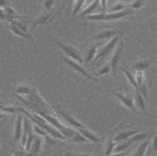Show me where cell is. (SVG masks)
I'll use <instances>...</instances> for the list:
<instances>
[{
  "instance_id": "cell-40",
  "label": "cell",
  "mask_w": 157,
  "mask_h": 156,
  "mask_svg": "<svg viewBox=\"0 0 157 156\" xmlns=\"http://www.w3.org/2000/svg\"><path fill=\"white\" fill-rule=\"evenodd\" d=\"M6 116L5 113L3 112L0 113V119H2V118H4L5 116Z\"/></svg>"
},
{
  "instance_id": "cell-25",
  "label": "cell",
  "mask_w": 157,
  "mask_h": 156,
  "mask_svg": "<svg viewBox=\"0 0 157 156\" xmlns=\"http://www.w3.org/2000/svg\"><path fill=\"white\" fill-rule=\"evenodd\" d=\"M86 1V0H75L73 8V16H75L81 12L82 7L84 6Z\"/></svg>"
},
{
  "instance_id": "cell-29",
  "label": "cell",
  "mask_w": 157,
  "mask_h": 156,
  "mask_svg": "<svg viewBox=\"0 0 157 156\" xmlns=\"http://www.w3.org/2000/svg\"><path fill=\"white\" fill-rule=\"evenodd\" d=\"M135 77L137 85L139 86L145 81L144 73L143 71H135Z\"/></svg>"
},
{
  "instance_id": "cell-23",
  "label": "cell",
  "mask_w": 157,
  "mask_h": 156,
  "mask_svg": "<svg viewBox=\"0 0 157 156\" xmlns=\"http://www.w3.org/2000/svg\"><path fill=\"white\" fill-rule=\"evenodd\" d=\"M100 4H101L100 0H94L86 8L80 12L79 15L81 16H87L92 14L93 12L98 7Z\"/></svg>"
},
{
  "instance_id": "cell-8",
  "label": "cell",
  "mask_w": 157,
  "mask_h": 156,
  "mask_svg": "<svg viewBox=\"0 0 157 156\" xmlns=\"http://www.w3.org/2000/svg\"><path fill=\"white\" fill-rule=\"evenodd\" d=\"M62 59L65 65L75 72L78 73L81 76L90 80L98 82V80L97 79L90 75V73L80 65L81 64L80 63L65 56H62Z\"/></svg>"
},
{
  "instance_id": "cell-2",
  "label": "cell",
  "mask_w": 157,
  "mask_h": 156,
  "mask_svg": "<svg viewBox=\"0 0 157 156\" xmlns=\"http://www.w3.org/2000/svg\"><path fill=\"white\" fill-rule=\"evenodd\" d=\"M41 116L48 123L58 130L67 140H71L76 132V131L75 129L72 127H68L61 122L56 117V115L44 114Z\"/></svg>"
},
{
  "instance_id": "cell-42",
  "label": "cell",
  "mask_w": 157,
  "mask_h": 156,
  "mask_svg": "<svg viewBox=\"0 0 157 156\" xmlns=\"http://www.w3.org/2000/svg\"><path fill=\"white\" fill-rule=\"evenodd\" d=\"M108 2H111V0H108Z\"/></svg>"
},
{
  "instance_id": "cell-33",
  "label": "cell",
  "mask_w": 157,
  "mask_h": 156,
  "mask_svg": "<svg viewBox=\"0 0 157 156\" xmlns=\"http://www.w3.org/2000/svg\"><path fill=\"white\" fill-rule=\"evenodd\" d=\"M17 110L18 109H17L15 107H13V106L4 105L0 111L4 113L13 114L16 112Z\"/></svg>"
},
{
  "instance_id": "cell-6",
  "label": "cell",
  "mask_w": 157,
  "mask_h": 156,
  "mask_svg": "<svg viewBox=\"0 0 157 156\" xmlns=\"http://www.w3.org/2000/svg\"><path fill=\"white\" fill-rule=\"evenodd\" d=\"M121 34H118L114 36L99 51H98L92 62L102 60L109 56L114 51L120 40Z\"/></svg>"
},
{
  "instance_id": "cell-4",
  "label": "cell",
  "mask_w": 157,
  "mask_h": 156,
  "mask_svg": "<svg viewBox=\"0 0 157 156\" xmlns=\"http://www.w3.org/2000/svg\"><path fill=\"white\" fill-rule=\"evenodd\" d=\"M131 12L129 10H125L114 13H103L90 15L86 16L88 20L94 21H109L118 20L123 18L130 14Z\"/></svg>"
},
{
  "instance_id": "cell-18",
  "label": "cell",
  "mask_w": 157,
  "mask_h": 156,
  "mask_svg": "<svg viewBox=\"0 0 157 156\" xmlns=\"http://www.w3.org/2000/svg\"><path fill=\"white\" fill-rule=\"evenodd\" d=\"M76 130L84 136L89 142H92L93 143H98L99 142L100 138L98 136L87 127L85 128H79L76 129Z\"/></svg>"
},
{
  "instance_id": "cell-16",
  "label": "cell",
  "mask_w": 157,
  "mask_h": 156,
  "mask_svg": "<svg viewBox=\"0 0 157 156\" xmlns=\"http://www.w3.org/2000/svg\"><path fill=\"white\" fill-rule=\"evenodd\" d=\"M23 118L21 114H19L17 118L14 131V141L17 143L20 141L23 133Z\"/></svg>"
},
{
  "instance_id": "cell-12",
  "label": "cell",
  "mask_w": 157,
  "mask_h": 156,
  "mask_svg": "<svg viewBox=\"0 0 157 156\" xmlns=\"http://www.w3.org/2000/svg\"><path fill=\"white\" fill-rule=\"evenodd\" d=\"M134 102L137 111L146 112L147 100L138 90L135 89L133 94Z\"/></svg>"
},
{
  "instance_id": "cell-26",
  "label": "cell",
  "mask_w": 157,
  "mask_h": 156,
  "mask_svg": "<svg viewBox=\"0 0 157 156\" xmlns=\"http://www.w3.org/2000/svg\"><path fill=\"white\" fill-rule=\"evenodd\" d=\"M125 5L121 2H118L113 5L108 10V13H114L124 11L125 9Z\"/></svg>"
},
{
  "instance_id": "cell-5",
  "label": "cell",
  "mask_w": 157,
  "mask_h": 156,
  "mask_svg": "<svg viewBox=\"0 0 157 156\" xmlns=\"http://www.w3.org/2000/svg\"><path fill=\"white\" fill-rule=\"evenodd\" d=\"M57 45L65 53L67 57L82 64L84 59L81 52L73 46L63 43L57 39H52Z\"/></svg>"
},
{
  "instance_id": "cell-17",
  "label": "cell",
  "mask_w": 157,
  "mask_h": 156,
  "mask_svg": "<svg viewBox=\"0 0 157 156\" xmlns=\"http://www.w3.org/2000/svg\"><path fill=\"white\" fill-rule=\"evenodd\" d=\"M9 26L12 33L16 35L19 37L22 38H25V39H27V40H29V41H31V42H34V40H33L32 36H30L27 33H26L25 31H23L20 27H18L15 24H13V23H9Z\"/></svg>"
},
{
  "instance_id": "cell-39",
  "label": "cell",
  "mask_w": 157,
  "mask_h": 156,
  "mask_svg": "<svg viewBox=\"0 0 157 156\" xmlns=\"http://www.w3.org/2000/svg\"><path fill=\"white\" fill-rule=\"evenodd\" d=\"M100 1L101 5L103 12H106L108 0H100Z\"/></svg>"
},
{
  "instance_id": "cell-36",
  "label": "cell",
  "mask_w": 157,
  "mask_h": 156,
  "mask_svg": "<svg viewBox=\"0 0 157 156\" xmlns=\"http://www.w3.org/2000/svg\"><path fill=\"white\" fill-rule=\"evenodd\" d=\"M7 6H11L9 0H0V7L4 8Z\"/></svg>"
},
{
  "instance_id": "cell-14",
  "label": "cell",
  "mask_w": 157,
  "mask_h": 156,
  "mask_svg": "<svg viewBox=\"0 0 157 156\" xmlns=\"http://www.w3.org/2000/svg\"><path fill=\"white\" fill-rule=\"evenodd\" d=\"M140 132H141V131L137 130H124L117 134L114 137H113V139L115 143H118L120 142L127 140Z\"/></svg>"
},
{
  "instance_id": "cell-15",
  "label": "cell",
  "mask_w": 157,
  "mask_h": 156,
  "mask_svg": "<svg viewBox=\"0 0 157 156\" xmlns=\"http://www.w3.org/2000/svg\"><path fill=\"white\" fill-rule=\"evenodd\" d=\"M151 140H152L151 137H147V138L141 141V143L136 148L135 150L133 152L132 155L137 156L145 155Z\"/></svg>"
},
{
  "instance_id": "cell-28",
  "label": "cell",
  "mask_w": 157,
  "mask_h": 156,
  "mask_svg": "<svg viewBox=\"0 0 157 156\" xmlns=\"http://www.w3.org/2000/svg\"><path fill=\"white\" fill-rule=\"evenodd\" d=\"M31 88L28 86H23L19 87L16 89L15 92L17 95L25 96L30 93Z\"/></svg>"
},
{
  "instance_id": "cell-35",
  "label": "cell",
  "mask_w": 157,
  "mask_h": 156,
  "mask_svg": "<svg viewBox=\"0 0 157 156\" xmlns=\"http://www.w3.org/2000/svg\"><path fill=\"white\" fill-rule=\"evenodd\" d=\"M44 6L46 10L51 11L54 3V0H43Z\"/></svg>"
},
{
  "instance_id": "cell-11",
  "label": "cell",
  "mask_w": 157,
  "mask_h": 156,
  "mask_svg": "<svg viewBox=\"0 0 157 156\" xmlns=\"http://www.w3.org/2000/svg\"><path fill=\"white\" fill-rule=\"evenodd\" d=\"M116 99L126 108L132 110L134 112H138L134 102L133 95H131L129 93H125L116 92L113 93Z\"/></svg>"
},
{
  "instance_id": "cell-37",
  "label": "cell",
  "mask_w": 157,
  "mask_h": 156,
  "mask_svg": "<svg viewBox=\"0 0 157 156\" xmlns=\"http://www.w3.org/2000/svg\"><path fill=\"white\" fill-rule=\"evenodd\" d=\"M153 148L155 153L157 152V131L153 139Z\"/></svg>"
},
{
  "instance_id": "cell-30",
  "label": "cell",
  "mask_w": 157,
  "mask_h": 156,
  "mask_svg": "<svg viewBox=\"0 0 157 156\" xmlns=\"http://www.w3.org/2000/svg\"><path fill=\"white\" fill-rule=\"evenodd\" d=\"M110 73H111V68L109 64L101 67L98 71V75L99 76H106Z\"/></svg>"
},
{
  "instance_id": "cell-31",
  "label": "cell",
  "mask_w": 157,
  "mask_h": 156,
  "mask_svg": "<svg viewBox=\"0 0 157 156\" xmlns=\"http://www.w3.org/2000/svg\"><path fill=\"white\" fill-rule=\"evenodd\" d=\"M35 137V135L33 134V131L29 133L28 134L26 144L25 147V148L27 152H29V151L30 147H31V145L33 143Z\"/></svg>"
},
{
  "instance_id": "cell-43",
  "label": "cell",
  "mask_w": 157,
  "mask_h": 156,
  "mask_svg": "<svg viewBox=\"0 0 157 156\" xmlns=\"http://www.w3.org/2000/svg\"><path fill=\"white\" fill-rule=\"evenodd\" d=\"M2 94H1V93H0V97H2Z\"/></svg>"
},
{
  "instance_id": "cell-22",
  "label": "cell",
  "mask_w": 157,
  "mask_h": 156,
  "mask_svg": "<svg viewBox=\"0 0 157 156\" xmlns=\"http://www.w3.org/2000/svg\"><path fill=\"white\" fill-rule=\"evenodd\" d=\"M40 136H35L29 151L31 154L37 155L40 152L42 145V139Z\"/></svg>"
},
{
  "instance_id": "cell-24",
  "label": "cell",
  "mask_w": 157,
  "mask_h": 156,
  "mask_svg": "<svg viewBox=\"0 0 157 156\" xmlns=\"http://www.w3.org/2000/svg\"><path fill=\"white\" fill-rule=\"evenodd\" d=\"M117 143H115L113 139H109L106 142L104 147V152L106 155H112L113 150L116 146Z\"/></svg>"
},
{
  "instance_id": "cell-21",
  "label": "cell",
  "mask_w": 157,
  "mask_h": 156,
  "mask_svg": "<svg viewBox=\"0 0 157 156\" xmlns=\"http://www.w3.org/2000/svg\"><path fill=\"white\" fill-rule=\"evenodd\" d=\"M120 70L124 73L130 84L135 89L137 90L138 86L136 81L135 73L134 74L133 73L132 69L127 67H122L120 68Z\"/></svg>"
},
{
  "instance_id": "cell-32",
  "label": "cell",
  "mask_w": 157,
  "mask_h": 156,
  "mask_svg": "<svg viewBox=\"0 0 157 156\" xmlns=\"http://www.w3.org/2000/svg\"><path fill=\"white\" fill-rule=\"evenodd\" d=\"M71 141L76 143H84V142H89L84 136L82 135L78 131H76L72 138L71 139Z\"/></svg>"
},
{
  "instance_id": "cell-41",
  "label": "cell",
  "mask_w": 157,
  "mask_h": 156,
  "mask_svg": "<svg viewBox=\"0 0 157 156\" xmlns=\"http://www.w3.org/2000/svg\"><path fill=\"white\" fill-rule=\"evenodd\" d=\"M121 1H123V2H128V1H130V0H121Z\"/></svg>"
},
{
  "instance_id": "cell-19",
  "label": "cell",
  "mask_w": 157,
  "mask_h": 156,
  "mask_svg": "<svg viewBox=\"0 0 157 156\" xmlns=\"http://www.w3.org/2000/svg\"><path fill=\"white\" fill-rule=\"evenodd\" d=\"M101 44V42H98L90 47V48L89 49L87 52L85 59H84V62L85 64H88L91 62H92L94 58L95 57L97 53H98V47Z\"/></svg>"
},
{
  "instance_id": "cell-10",
  "label": "cell",
  "mask_w": 157,
  "mask_h": 156,
  "mask_svg": "<svg viewBox=\"0 0 157 156\" xmlns=\"http://www.w3.org/2000/svg\"><path fill=\"white\" fill-rule=\"evenodd\" d=\"M124 50V44L122 41L117 45L114 53L110 60L109 64L111 68V73L113 76L115 77L117 75L119 68V64L122 58Z\"/></svg>"
},
{
  "instance_id": "cell-1",
  "label": "cell",
  "mask_w": 157,
  "mask_h": 156,
  "mask_svg": "<svg viewBox=\"0 0 157 156\" xmlns=\"http://www.w3.org/2000/svg\"><path fill=\"white\" fill-rule=\"evenodd\" d=\"M16 97L36 113L42 115L44 114L56 115L53 109L45 101L36 88H31L30 93L25 96L17 95Z\"/></svg>"
},
{
  "instance_id": "cell-34",
  "label": "cell",
  "mask_w": 157,
  "mask_h": 156,
  "mask_svg": "<svg viewBox=\"0 0 157 156\" xmlns=\"http://www.w3.org/2000/svg\"><path fill=\"white\" fill-rule=\"evenodd\" d=\"M144 2L145 0H135L131 4V7L133 9H140L143 6Z\"/></svg>"
},
{
  "instance_id": "cell-38",
  "label": "cell",
  "mask_w": 157,
  "mask_h": 156,
  "mask_svg": "<svg viewBox=\"0 0 157 156\" xmlns=\"http://www.w3.org/2000/svg\"><path fill=\"white\" fill-rule=\"evenodd\" d=\"M0 20L5 21L6 20V15L4 9L0 7Z\"/></svg>"
},
{
  "instance_id": "cell-20",
  "label": "cell",
  "mask_w": 157,
  "mask_h": 156,
  "mask_svg": "<svg viewBox=\"0 0 157 156\" xmlns=\"http://www.w3.org/2000/svg\"><path fill=\"white\" fill-rule=\"evenodd\" d=\"M120 31L116 30H106L101 32L97 35L93 37V39L95 40H102L109 39L113 37L114 36L120 34Z\"/></svg>"
},
{
  "instance_id": "cell-3",
  "label": "cell",
  "mask_w": 157,
  "mask_h": 156,
  "mask_svg": "<svg viewBox=\"0 0 157 156\" xmlns=\"http://www.w3.org/2000/svg\"><path fill=\"white\" fill-rule=\"evenodd\" d=\"M147 137H148V134L141 132L136 134L127 140L118 143L114 148L112 155L119 154L124 153L126 150L130 149L137 142H141Z\"/></svg>"
},
{
  "instance_id": "cell-9",
  "label": "cell",
  "mask_w": 157,
  "mask_h": 156,
  "mask_svg": "<svg viewBox=\"0 0 157 156\" xmlns=\"http://www.w3.org/2000/svg\"><path fill=\"white\" fill-rule=\"evenodd\" d=\"M53 109L55 112L59 115L72 128L75 130L79 128H86L87 127L72 116L71 114L69 113L60 106H54Z\"/></svg>"
},
{
  "instance_id": "cell-7",
  "label": "cell",
  "mask_w": 157,
  "mask_h": 156,
  "mask_svg": "<svg viewBox=\"0 0 157 156\" xmlns=\"http://www.w3.org/2000/svg\"><path fill=\"white\" fill-rule=\"evenodd\" d=\"M60 11L55 13L53 11L46 10L38 16L32 19L30 24V33L38 26L43 25L52 22L59 13Z\"/></svg>"
},
{
  "instance_id": "cell-27",
  "label": "cell",
  "mask_w": 157,
  "mask_h": 156,
  "mask_svg": "<svg viewBox=\"0 0 157 156\" xmlns=\"http://www.w3.org/2000/svg\"><path fill=\"white\" fill-rule=\"evenodd\" d=\"M137 90L139 91V92L142 94L145 99L147 101L148 98V90L145 81L141 85L138 86V89Z\"/></svg>"
},
{
  "instance_id": "cell-13",
  "label": "cell",
  "mask_w": 157,
  "mask_h": 156,
  "mask_svg": "<svg viewBox=\"0 0 157 156\" xmlns=\"http://www.w3.org/2000/svg\"><path fill=\"white\" fill-rule=\"evenodd\" d=\"M154 61L149 59L140 60L133 62L130 66L131 69L134 71H143L150 67Z\"/></svg>"
}]
</instances>
